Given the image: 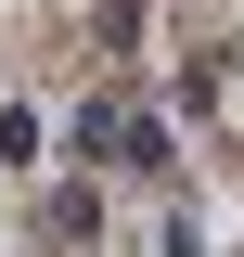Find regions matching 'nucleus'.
Instances as JSON below:
<instances>
[{
    "mask_svg": "<svg viewBox=\"0 0 244 257\" xmlns=\"http://www.w3.org/2000/svg\"><path fill=\"white\" fill-rule=\"evenodd\" d=\"M77 155H90V167H103V155H129V116H116V103H90V116H77Z\"/></svg>",
    "mask_w": 244,
    "mask_h": 257,
    "instance_id": "1",
    "label": "nucleus"
}]
</instances>
